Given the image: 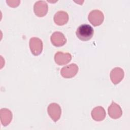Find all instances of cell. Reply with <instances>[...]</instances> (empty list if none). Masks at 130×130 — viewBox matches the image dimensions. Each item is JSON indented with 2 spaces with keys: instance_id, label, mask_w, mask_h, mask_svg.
<instances>
[{
  "instance_id": "cell-1",
  "label": "cell",
  "mask_w": 130,
  "mask_h": 130,
  "mask_svg": "<svg viewBox=\"0 0 130 130\" xmlns=\"http://www.w3.org/2000/svg\"><path fill=\"white\" fill-rule=\"evenodd\" d=\"M93 34V28L87 24H83L80 25L76 31L77 38L82 41H89L92 38Z\"/></svg>"
},
{
  "instance_id": "cell-2",
  "label": "cell",
  "mask_w": 130,
  "mask_h": 130,
  "mask_svg": "<svg viewBox=\"0 0 130 130\" xmlns=\"http://www.w3.org/2000/svg\"><path fill=\"white\" fill-rule=\"evenodd\" d=\"M88 21L94 26H98L102 24L104 20V15L99 10L91 11L88 16Z\"/></svg>"
},
{
  "instance_id": "cell-3",
  "label": "cell",
  "mask_w": 130,
  "mask_h": 130,
  "mask_svg": "<svg viewBox=\"0 0 130 130\" xmlns=\"http://www.w3.org/2000/svg\"><path fill=\"white\" fill-rule=\"evenodd\" d=\"M29 45L31 53L35 56H38L42 53L43 44L40 39L36 37L30 38Z\"/></svg>"
},
{
  "instance_id": "cell-4",
  "label": "cell",
  "mask_w": 130,
  "mask_h": 130,
  "mask_svg": "<svg viewBox=\"0 0 130 130\" xmlns=\"http://www.w3.org/2000/svg\"><path fill=\"white\" fill-rule=\"evenodd\" d=\"M47 112L50 118L54 122H56L60 117L61 109L58 104L53 103L48 105L47 108Z\"/></svg>"
},
{
  "instance_id": "cell-5",
  "label": "cell",
  "mask_w": 130,
  "mask_h": 130,
  "mask_svg": "<svg viewBox=\"0 0 130 130\" xmlns=\"http://www.w3.org/2000/svg\"><path fill=\"white\" fill-rule=\"evenodd\" d=\"M78 72V67L75 63H71L63 67L60 70L61 75L64 78H72Z\"/></svg>"
},
{
  "instance_id": "cell-6",
  "label": "cell",
  "mask_w": 130,
  "mask_h": 130,
  "mask_svg": "<svg viewBox=\"0 0 130 130\" xmlns=\"http://www.w3.org/2000/svg\"><path fill=\"white\" fill-rule=\"evenodd\" d=\"M35 15L39 17H44L48 12V5L44 1H39L35 3L34 6Z\"/></svg>"
},
{
  "instance_id": "cell-7",
  "label": "cell",
  "mask_w": 130,
  "mask_h": 130,
  "mask_svg": "<svg viewBox=\"0 0 130 130\" xmlns=\"http://www.w3.org/2000/svg\"><path fill=\"white\" fill-rule=\"evenodd\" d=\"M50 40L52 44L56 47L62 46L67 42L64 35L60 31L54 32L50 37Z\"/></svg>"
},
{
  "instance_id": "cell-8",
  "label": "cell",
  "mask_w": 130,
  "mask_h": 130,
  "mask_svg": "<svg viewBox=\"0 0 130 130\" xmlns=\"http://www.w3.org/2000/svg\"><path fill=\"white\" fill-rule=\"evenodd\" d=\"M72 59V55L69 53H64L61 51L57 52L54 55V60L56 63L59 66L68 63Z\"/></svg>"
},
{
  "instance_id": "cell-9",
  "label": "cell",
  "mask_w": 130,
  "mask_h": 130,
  "mask_svg": "<svg viewBox=\"0 0 130 130\" xmlns=\"http://www.w3.org/2000/svg\"><path fill=\"white\" fill-rule=\"evenodd\" d=\"M123 70L119 67H116L112 70L110 72V79L112 82L116 85L121 82L124 77Z\"/></svg>"
},
{
  "instance_id": "cell-10",
  "label": "cell",
  "mask_w": 130,
  "mask_h": 130,
  "mask_svg": "<svg viewBox=\"0 0 130 130\" xmlns=\"http://www.w3.org/2000/svg\"><path fill=\"white\" fill-rule=\"evenodd\" d=\"M108 114L112 119H118L122 115V111L119 105L112 102L108 108Z\"/></svg>"
},
{
  "instance_id": "cell-11",
  "label": "cell",
  "mask_w": 130,
  "mask_h": 130,
  "mask_svg": "<svg viewBox=\"0 0 130 130\" xmlns=\"http://www.w3.org/2000/svg\"><path fill=\"white\" fill-rule=\"evenodd\" d=\"M91 115L93 120L96 121H101L105 118L106 113L104 108L101 106L94 108L91 112Z\"/></svg>"
},
{
  "instance_id": "cell-12",
  "label": "cell",
  "mask_w": 130,
  "mask_h": 130,
  "mask_svg": "<svg viewBox=\"0 0 130 130\" xmlns=\"http://www.w3.org/2000/svg\"><path fill=\"white\" fill-rule=\"evenodd\" d=\"M53 19L55 23L57 25H63L68 22L69 15L66 12L59 11L55 14Z\"/></svg>"
},
{
  "instance_id": "cell-13",
  "label": "cell",
  "mask_w": 130,
  "mask_h": 130,
  "mask_svg": "<svg viewBox=\"0 0 130 130\" xmlns=\"http://www.w3.org/2000/svg\"><path fill=\"white\" fill-rule=\"evenodd\" d=\"M1 121L2 125L6 126L10 124L13 115L11 111L7 108H2L1 109Z\"/></svg>"
},
{
  "instance_id": "cell-14",
  "label": "cell",
  "mask_w": 130,
  "mask_h": 130,
  "mask_svg": "<svg viewBox=\"0 0 130 130\" xmlns=\"http://www.w3.org/2000/svg\"><path fill=\"white\" fill-rule=\"evenodd\" d=\"M19 1H7L6 3L8 4V5L11 7H17L20 3Z\"/></svg>"
}]
</instances>
